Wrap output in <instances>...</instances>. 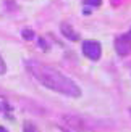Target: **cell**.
I'll return each mask as SVG.
<instances>
[{
  "instance_id": "cell-8",
  "label": "cell",
  "mask_w": 131,
  "mask_h": 132,
  "mask_svg": "<svg viewBox=\"0 0 131 132\" xmlns=\"http://www.w3.org/2000/svg\"><path fill=\"white\" fill-rule=\"evenodd\" d=\"M0 132H6V129H3V127H0Z\"/></svg>"
},
{
  "instance_id": "cell-5",
  "label": "cell",
  "mask_w": 131,
  "mask_h": 132,
  "mask_svg": "<svg viewBox=\"0 0 131 132\" xmlns=\"http://www.w3.org/2000/svg\"><path fill=\"white\" fill-rule=\"evenodd\" d=\"M102 3V0H86L84 2V13H88V10H89V6H99Z\"/></svg>"
},
{
  "instance_id": "cell-4",
  "label": "cell",
  "mask_w": 131,
  "mask_h": 132,
  "mask_svg": "<svg viewBox=\"0 0 131 132\" xmlns=\"http://www.w3.org/2000/svg\"><path fill=\"white\" fill-rule=\"evenodd\" d=\"M62 34L67 37L68 40H73V42L79 40V36H78V32H75L73 28H71L70 24H67V23H63V24H62Z\"/></svg>"
},
{
  "instance_id": "cell-1",
  "label": "cell",
  "mask_w": 131,
  "mask_h": 132,
  "mask_svg": "<svg viewBox=\"0 0 131 132\" xmlns=\"http://www.w3.org/2000/svg\"><path fill=\"white\" fill-rule=\"evenodd\" d=\"M26 66L32 76H34L39 82H41L44 87H47L54 92H58V94H63L67 97H79L81 90L76 85L75 81H71L68 76H65L63 72H60L58 69L52 68L49 64L39 63V61H26Z\"/></svg>"
},
{
  "instance_id": "cell-9",
  "label": "cell",
  "mask_w": 131,
  "mask_h": 132,
  "mask_svg": "<svg viewBox=\"0 0 131 132\" xmlns=\"http://www.w3.org/2000/svg\"><path fill=\"white\" fill-rule=\"evenodd\" d=\"M129 36H131V32H129Z\"/></svg>"
},
{
  "instance_id": "cell-7",
  "label": "cell",
  "mask_w": 131,
  "mask_h": 132,
  "mask_svg": "<svg viewBox=\"0 0 131 132\" xmlns=\"http://www.w3.org/2000/svg\"><path fill=\"white\" fill-rule=\"evenodd\" d=\"M23 37H24V39H32V31L24 29V31H23Z\"/></svg>"
},
{
  "instance_id": "cell-6",
  "label": "cell",
  "mask_w": 131,
  "mask_h": 132,
  "mask_svg": "<svg viewBox=\"0 0 131 132\" xmlns=\"http://www.w3.org/2000/svg\"><path fill=\"white\" fill-rule=\"evenodd\" d=\"M5 71H6V66H5V61H3V58L0 56V74H3Z\"/></svg>"
},
{
  "instance_id": "cell-3",
  "label": "cell",
  "mask_w": 131,
  "mask_h": 132,
  "mask_svg": "<svg viewBox=\"0 0 131 132\" xmlns=\"http://www.w3.org/2000/svg\"><path fill=\"white\" fill-rule=\"evenodd\" d=\"M115 50L120 56H126L131 53V37L129 36H120L115 40Z\"/></svg>"
},
{
  "instance_id": "cell-2",
  "label": "cell",
  "mask_w": 131,
  "mask_h": 132,
  "mask_svg": "<svg viewBox=\"0 0 131 132\" xmlns=\"http://www.w3.org/2000/svg\"><path fill=\"white\" fill-rule=\"evenodd\" d=\"M83 53L86 55L89 60H99L102 55V47L97 40H84L83 42Z\"/></svg>"
}]
</instances>
